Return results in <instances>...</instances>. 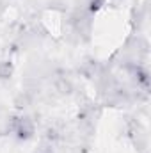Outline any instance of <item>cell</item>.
<instances>
[{"label":"cell","mask_w":151,"mask_h":153,"mask_svg":"<svg viewBox=\"0 0 151 153\" xmlns=\"http://www.w3.org/2000/svg\"><path fill=\"white\" fill-rule=\"evenodd\" d=\"M7 132L14 134L18 141H29L36 134V123L30 116H11L7 121Z\"/></svg>","instance_id":"cell-1"},{"label":"cell","mask_w":151,"mask_h":153,"mask_svg":"<svg viewBox=\"0 0 151 153\" xmlns=\"http://www.w3.org/2000/svg\"><path fill=\"white\" fill-rule=\"evenodd\" d=\"M14 73V62L9 59L0 61V80H9Z\"/></svg>","instance_id":"cell-2"}]
</instances>
